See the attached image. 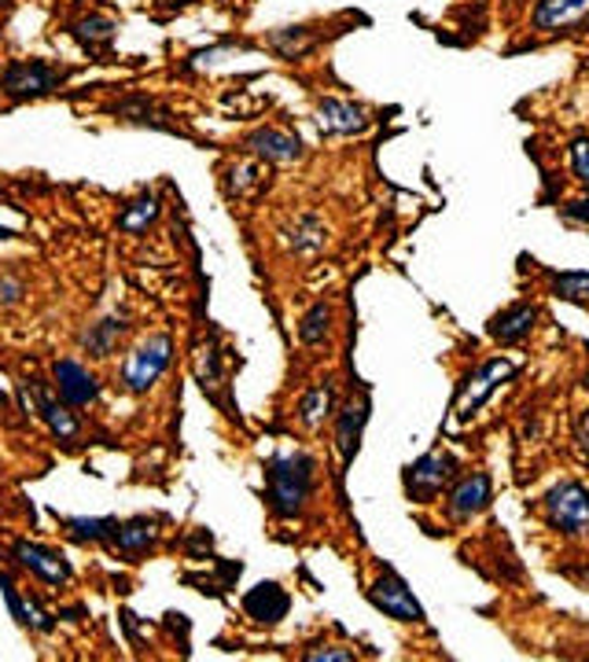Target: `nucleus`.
<instances>
[{
    "instance_id": "1",
    "label": "nucleus",
    "mask_w": 589,
    "mask_h": 662,
    "mask_svg": "<svg viewBox=\"0 0 589 662\" xmlns=\"http://www.w3.org/2000/svg\"><path fill=\"white\" fill-rule=\"evenodd\" d=\"M317 482V464L310 453L292 450V453H277L266 467V501L273 515L280 519H292L306 508Z\"/></svg>"
},
{
    "instance_id": "2",
    "label": "nucleus",
    "mask_w": 589,
    "mask_h": 662,
    "mask_svg": "<svg viewBox=\"0 0 589 662\" xmlns=\"http://www.w3.org/2000/svg\"><path fill=\"white\" fill-rule=\"evenodd\" d=\"M549 527L564 538H589V490L582 482H560L545 497Z\"/></svg>"
},
{
    "instance_id": "3",
    "label": "nucleus",
    "mask_w": 589,
    "mask_h": 662,
    "mask_svg": "<svg viewBox=\"0 0 589 662\" xmlns=\"http://www.w3.org/2000/svg\"><path fill=\"white\" fill-rule=\"evenodd\" d=\"M71 77L66 66H52L45 60H30V63H12L0 77V89H4L12 100H41V96L56 93L60 85Z\"/></svg>"
},
{
    "instance_id": "4",
    "label": "nucleus",
    "mask_w": 589,
    "mask_h": 662,
    "mask_svg": "<svg viewBox=\"0 0 589 662\" xmlns=\"http://www.w3.org/2000/svg\"><path fill=\"white\" fill-rule=\"evenodd\" d=\"M170 354H173V339L170 335H148V339H144V343L130 354L125 368H122L125 391H133V394L151 391V387L159 383V376L167 372Z\"/></svg>"
},
{
    "instance_id": "5",
    "label": "nucleus",
    "mask_w": 589,
    "mask_h": 662,
    "mask_svg": "<svg viewBox=\"0 0 589 662\" xmlns=\"http://www.w3.org/2000/svg\"><path fill=\"white\" fill-rule=\"evenodd\" d=\"M453 467H457V461H453L450 453H442V450L420 456L417 464L405 467V493H409V501L431 504L434 497L442 493V486L453 479Z\"/></svg>"
},
{
    "instance_id": "6",
    "label": "nucleus",
    "mask_w": 589,
    "mask_h": 662,
    "mask_svg": "<svg viewBox=\"0 0 589 662\" xmlns=\"http://www.w3.org/2000/svg\"><path fill=\"white\" fill-rule=\"evenodd\" d=\"M369 600L376 611H383V615L394 622H424V608L417 603V597H413V589L405 586L394 571H383L380 578L372 581Z\"/></svg>"
},
{
    "instance_id": "7",
    "label": "nucleus",
    "mask_w": 589,
    "mask_h": 662,
    "mask_svg": "<svg viewBox=\"0 0 589 662\" xmlns=\"http://www.w3.org/2000/svg\"><path fill=\"white\" fill-rule=\"evenodd\" d=\"M516 376V365L505 361V357H494V361H487V365H479L476 372H471L465 379V387H461V394H457V413H461V420H468V416H476V408L487 402L490 394L498 391L505 379Z\"/></svg>"
},
{
    "instance_id": "8",
    "label": "nucleus",
    "mask_w": 589,
    "mask_h": 662,
    "mask_svg": "<svg viewBox=\"0 0 589 662\" xmlns=\"http://www.w3.org/2000/svg\"><path fill=\"white\" fill-rule=\"evenodd\" d=\"M52 379H56V391H60V397L71 408H85V405H93L96 397H100V383H96V376L82 361H74V357L56 361L52 365Z\"/></svg>"
},
{
    "instance_id": "9",
    "label": "nucleus",
    "mask_w": 589,
    "mask_h": 662,
    "mask_svg": "<svg viewBox=\"0 0 589 662\" xmlns=\"http://www.w3.org/2000/svg\"><path fill=\"white\" fill-rule=\"evenodd\" d=\"M12 556L23 563L26 571H34L41 581H48V586H66V581L74 578V571H71V563L63 560V552L45 549V544H37V541H15Z\"/></svg>"
},
{
    "instance_id": "10",
    "label": "nucleus",
    "mask_w": 589,
    "mask_h": 662,
    "mask_svg": "<svg viewBox=\"0 0 589 662\" xmlns=\"http://www.w3.org/2000/svg\"><path fill=\"white\" fill-rule=\"evenodd\" d=\"M530 23L542 34H572L589 26V0H538Z\"/></svg>"
},
{
    "instance_id": "11",
    "label": "nucleus",
    "mask_w": 589,
    "mask_h": 662,
    "mask_svg": "<svg viewBox=\"0 0 589 662\" xmlns=\"http://www.w3.org/2000/svg\"><path fill=\"white\" fill-rule=\"evenodd\" d=\"M490 497H494V482H490L487 471L465 475V479L453 486V493H450V501H446L450 519H457V523L471 519V515H479L482 508H487Z\"/></svg>"
},
{
    "instance_id": "12",
    "label": "nucleus",
    "mask_w": 589,
    "mask_h": 662,
    "mask_svg": "<svg viewBox=\"0 0 589 662\" xmlns=\"http://www.w3.org/2000/svg\"><path fill=\"white\" fill-rule=\"evenodd\" d=\"M244 611L247 618L262 622V626H277V622L287 618V611H292V597H287L277 581H262V586H255L244 597Z\"/></svg>"
},
{
    "instance_id": "13",
    "label": "nucleus",
    "mask_w": 589,
    "mask_h": 662,
    "mask_svg": "<svg viewBox=\"0 0 589 662\" xmlns=\"http://www.w3.org/2000/svg\"><path fill=\"white\" fill-rule=\"evenodd\" d=\"M365 424H369V402H346L340 413V424H335V450L343 456V467H351L357 450H361Z\"/></svg>"
},
{
    "instance_id": "14",
    "label": "nucleus",
    "mask_w": 589,
    "mask_h": 662,
    "mask_svg": "<svg viewBox=\"0 0 589 662\" xmlns=\"http://www.w3.org/2000/svg\"><path fill=\"white\" fill-rule=\"evenodd\" d=\"M535 320H538V309L530 306V302H516V306H508L505 314L490 320V335H494L501 346H516L535 331Z\"/></svg>"
},
{
    "instance_id": "15",
    "label": "nucleus",
    "mask_w": 589,
    "mask_h": 662,
    "mask_svg": "<svg viewBox=\"0 0 589 662\" xmlns=\"http://www.w3.org/2000/svg\"><path fill=\"white\" fill-rule=\"evenodd\" d=\"M247 148L258 155V159L269 162H292L303 159V140L287 130H258L247 136Z\"/></svg>"
},
{
    "instance_id": "16",
    "label": "nucleus",
    "mask_w": 589,
    "mask_h": 662,
    "mask_svg": "<svg viewBox=\"0 0 589 662\" xmlns=\"http://www.w3.org/2000/svg\"><path fill=\"white\" fill-rule=\"evenodd\" d=\"M317 111H321V130L324 133H365V130H369V114H365V107H357L351 100L324 96Z\"/></svg>"
},
{
    "instance_id": "17",
    "label": "nucleus",
    "mask_w": 589,
    "mask_h": 662,
    "mask_svg": "<svg viewBox=\"0 0 589 662\" xmlns=\"http://www.w3.org/2000/svg\"><path fill=\"white\" fill-rule=\"evenodd\" d=\"M114 34H119V23H114V19H108V15H82L78 23L71 26V37L89 56H108Z\"/></svg>"
},
{
    "instance_id": "18",
    "label": "nucleus",
    "mask_w": 589,
    "mask_h": 662,
    "mask_svg": "<svg viewBox=\"0 0 589 662\" xmlns=\"http://www.w3.org/2000/svg\"><path fill=\"white\" fill-rule=\"evenodd\" d=\"M111 111L133 125H151V130H170V133L177 130V122H170V114L162 111L156 100H148V96H125Z\"/></svg>"
},
{
    "instance_id": "19",
    "label": "nucleus",
    "mask_w": 589,
    "mask_h": 662,
    "mask_svg": "<svg viewBox=\"0 0 589 662\" xmlns=\"http://www.w3.org/2000/svg\"><path fill=\"white\" fill-rule=\"evenodd\" d=\"M111 541L119 544L122 552H148L151 544L159 541V530H156V519H148V515H137V519H125L114 527Z\"/></svg>"
},
{
    "instance_id": "20",
    "label": "nucleus",
    "mask_w": 589,
    "mask_h": 662,
    "mask_svg": "<svg viewBox=\"0 0 589 662\" xmlns=\"http://www.w3.org/2000/svg\"><path fill=\"white\" fill-rule=\"evenodd\" d=\"M332 402H335L332 383L310 387V391L303 394V402H298V420H303L306 427H321L328 416H332Z\"/></svg>"
},
{
    "instance_id": "21",
    "label": "nucleus",
    "mask_w": 589,
    "mask_h": 662,
    "mask_svg": "<svg viewBox=\"0 0 589 662\" xmlns=\"http://www.w3.org/2000/svg\"><path fill=\"white\" fill-rule=\"evenodd\" d=\"M122 331H125V317L100 320V324H93L89 335H85V350H89L93 357H111V350L122 339Z\"/></svg>"
},
{
    "instance_id": "22",
    "label": "nucleus",
    "mask_w": 589,
    "mask_h": 662,
    "mask_svg": "<svg viewBox=\"0 0 589 662\" xmlns=\"http://www.w3.org/2000/svg\"><path fill=\"white\" fill-rule=\"evenodd\" d=\"M156 221H159V199L156 196L133 199L130 207L119 213V229L122 232H144L148 225H156Z\"/></svg>"
},
{
    "instance_id": "23",
    "label": "nucleus",
    "mask_w": 589,
    "mask_h": 662,
    "mask_svg": "<svg viewBox=\"0 0 589 662\" xmlns=\"http://www.w3.org/2000/svg\"><path fill=\"white\" fill-rule=\"evenodd\" d=\"M63 527L71 530L74 541H111L119 519H85V515H71V519H63Z\"/></svg>"
},
{
    "instance_id": "24",
    "label": "nucleus",
    "mask_w": 589,
    "mask_h": 662,
    "mask_svg": "<svg viewBox=\"0 0 589 662\" xmlns=\"http://www.w3.org/2000/svg\"><path fill=\"white\" fill-rule=\"evenodd\" d=\"M553 284V295L564 302H578V306H589V272H560V277L549 280Z\"/></svg>"
},
{
    "instance_id": "25",
    "label": "nucleus",
    "mask_w": 589,
    "mask_h": 662,
    "mask_svg": "<svg viewBox=\"0 0 589 662\" xmlns=\"http://www.w3.org/2000/svg\"><path fill=\"white\" fill-rule=\"evenodd\" d=\"M328 320H332V309H328L324 302H317L310 314L303 317V324H298V339H303L306 346L324 343V335H328Z\"/></svg>"
},
{
    "instance_id": "26",
    "label": "nucleus",
    "mask_w": 589,
    "mask_h": 662,
    "mask_svg": "<svg viewBox=\"0 0 589 662\" xmlns=\"http://www.w3.org/2000/svg\"><path fill=\"white\" fill-rule=\"evenodd\" d=\"M324 243V229L317 225V218H298L292 229V247L295 250H317Z\"/></svg>"
},
{
    "instance_id": "27",
    "label": "nucleus",
    "mask_w": 589,
    "mask_h": 662,
    "mask_svg": "<svg viewBox=\"0 0 589 662\" xmlns=\"http://www.w3.org/2000/svg\"><path fill=\"white\" fill-rule=\"evenodd\" d=\"M266 177H262V166H255V162H240L233 166V196H247V188H262Z\"/></svg>"
},
{
    "instance_id": "28",
    "label": "nucleus",
    "mask_w": 589,
    "mask_h": 662,
    "mask_svg": "<svg viewBox=\"0 0 589 662\" xmlns=\"http://www.w3.org/2000/svg\"><path fill=\"white\" fill-rule=\"evenodd\" d=\"M0 592H4V600H8V611H12V618L19 622V626H26V629H30V611H26V600L19 597L15 581L8 578L4 571H0Z\"/></svg>"
},
{
    "instance_id": "29",
    "label": "nucleus",
    "mask_w": 589,
    "mask_h": 662,
    "mask_svg": "<svg viewBox=\"0 0 589 662\" xmlns=\"http://www.w3.org/2000/svg\"><path fill=\"white\" fill-rule=\"evenodd\" d=\"M572 170H575L578 184H586V188H589V136H575V144H572Z\"/></svg>"
},
{
    "instance_id": "30",
    "label": "nucleus",
    "mask_w": 589,
    "mask_h": 662,
    "mask_svg": "<svg viewBox=\"0 0 589 662\" xmlns=\"http://www.w3.org/2000/svg\"><path fill=\"white\" fill-rule=\"evenodd\" d=\"M306 659H310V662H321V659H328V662H351V659H354V651H340V648H314V651H306Z\"/></svg>"
},
{
    "instance_id": "31",
    "label": "nucleus",
    "mask_w": 589,
    "mask_h": 662,
    "mask_svg": "<svg viewBox=\"0 0 589 662\" xmlns=\"http://www.w3.org/2000/svg\"><path fill=\"white\" fill-rule=\"evenodd\" d=\"M564 218L586 221V225H589V199H586V203H572V207H564Z\"/></svg>"
},
{
    "instance_id": "32",
    "label": "nucleus",
    "mask_w": 589,
    "mask_h": 662,
    "mask_svg": "<svg viewBox=\"0 0 589 662\" xmlns=\"http://www.w3.org/2000/svg\"><path fill=\"white\" fill-rule=\"evenodd\" d=\"M0 291H4V302H19V295H23V284H19V280H4Z\"/></svg>"
},
{
    "instance_id": "33",
    "label": "nucleus",
    "mask_w": 589,
    "mask_h": 662,
    "mask_svg": "<svg viewBox=\"0 0 589 662\" xmlns=\"http://www.w3.org/2000/svg\"><path fill=\"white\" fill-rule=\"evenodd\" d=\"M578 445H582V453L589 456V416L582 420V427H578Z\"/></svg>"
},
{
    "instance_id": "34",
    "label": "nucleus",
    "mask_w": 589,
    "mask_h": 662,
    "mask_svg": "<svg viewBox=\"0 0 589 662\" xmlns=\"http://www.w3.org/2000/svg\"><path fill=\"white\" fill-rule=\"evenodd\" d=\"M167 8H181V4H192V0H162Z\"/></svg>"
},
{
    "instance_id": "35",
    "label": "nucleus",
    "mask_w": 589,
    "mask_h": 662,
    "mask_svg": "<svg viewBox=\"0 0 589 662\" xmlns=\"http://www.w3.org/2000/svg\"><path fill=\"white\" fill-rule=\"evenodd\" d=\"M12 236H15L12 229H4V225H0V240H12Z\"/></svg>"
},
{
    "instance_id": "36",
    "label": "nucleus",
    "mask_w": 589,
    "mask_h": 662,
    "mask_svg": "<svg viewBox=\"0 0 589 662\" xmlns=\"http://www.w3.org/2000/svg\"><path fill=\"white\" fill-rule=\"evenodd\" d=\"M582 387H586V391H589V372H586V383H582Z\"/></svg>"
},
{
    "instance_id": "37",
    "label": "nucleus",
    "mask_w": 589,
    "mask_h": 662,
    "mask_svg": "<svg viewBox=\"0 0 589 662\" xmlns=\"http://www.w3.org/2000/svg\"><path fill=\"white\" fill-rule=\"evenodd\" d=\"M0 4H12V0H0Z\"/></svg>"
}]
</instances>
